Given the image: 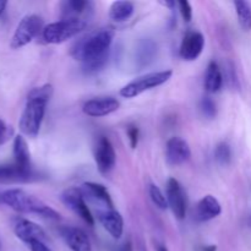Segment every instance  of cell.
I'll return each mask as SVG.
<instances>
[{"label": "cell", "instance_id": "cell-1", "mask_svg": "<svg viewBox=\"0 0 251 251\" xmlns=\"http://www.w3.org/2000/svg\"><path fill=\"white\" fill-rule=\"evenodd\" d=\"M114 28L103 27L78 39L71 49V55L83 64L86 73H96L104 66L114 38Z\"/></svg>", "mask_w": 251, "mask_h": 251}, {"label": "cell", "instance_id": "cell-2", "mask_svg": "<svg viewBox=\"0 0 251 251\" xmlns=\"http://www.w3.org/2000/svg\"><path fill=\"white\" fill-rule=\"evenodd\" d=\"M51 95H53V86L50 83L34 87L29 91L27 95L26 105L19 122V127L25 136H38L46 115L47 104Z\"/></svg>", "mask_w": 251, "mask_h": 251}, {"label": "cell", "instance_id": "cell-3", "mask_svg": "<svg viewBox=\"0 0 251 251\" xmlns=\"http://www.w3.org/2000/svg\"><path fill=\"white\" fill-rule=\"evenodd\" d=\"M1 202L16 211L17 213L37 215L50 221L60 220V213L22 189H9L1 193Z\"/></svg>", "mask_w": 251, "mask_h": 251}, {"label": "cell", "instance_id": "cell-4", "mask_svg": "<svg viewBox=\"0 0 251 251\" xmlns=\"http://www.w3.org/2000/svg\"><path fill=\"white\" fill-rule=\"evenodd\" d=\"M87 26V20L61 19L60 21L51 22L44 26L42 31V39L48 44H60L73 38Z\"/></svg>", "mask_w": 251, "mask_h": 251}, {"label": "cell", "instance_id": "cell-5", "mask_svg": "<svg viewBox=\"0 0 251 251\" xmlns=\"http://www.w3.org/2000/svg\"><path fill=\"white\" fill-rule=\"evenodd\" d=\"M172 75H173L172 70L154 71V73L145 74V75L139 76L135 80L130 81L127 85H125L120 90V96L131 100V98L137 97V96L146 92V91L164 85V83L171 80Z\"/></svg>", "mask_w": 251, "mask_h": 251}, {"label": "cell", "instance_id": "cell-6", "mask_svg": "<svg viewBox=\"0 0 251 251\" xmlns=\"http://www.w3.org/2000/svg\"><path fill=\"white\" fill-rule=\"evenodd\" d=\"M44 28L43 19L38 15H27L17 25L12 34L10 47L12 49H21L31 43Z\"/></svg>", "mask_w": 251, "mask_h": 251}, {"label": "cell", "instance_id": "cell-7", "mask_svg": "<svg viewBox=\"0 0 251 251\" xmlns=\"http://www.w3.org/2000/svg\"><path fill=\"white\" fill-rule=\"evenodd\" d=\"M93 157H95L96 166L100 173L108 174L114 168L115 162H117V153L107 136L98 137L95 144V149H93Z\"/></svg>", "mask_w": 251, "mask_h": 251}, {"label": "cell", "instance_id": "cell-8", "mask_svg": "<svg viewBox=\"0 0 251 251\" xmlns=\"http://www.w3.org/2000/svg\"><path fill=\"white\" fill-rule=\"evenodd\" d=\"M61 201L66 207L70 208L74 213L78 216L83 222L87 223L88 226L95 225V218H93L92 212L87 206L85 198L80 189L69 188L61 194Z\"/></svg>", "mask_w": 251, "mask_h": 251}, {"label": "cell", "instance_id": "cell-9", "mask_svg": "<svg viewBox=\"0 0 251 251\" xmlns=\"http://www.w3.org/2000/svg\"><path fill=\"white\" fill-rule=\"evenodd\" d=\"M42 176L34 169H25L15 163L0 164V184H26L41 180Z\"/></svg>", "mask_w": 251, "mask_h": 251}, {"label": "cell", "instance_id": "cell-10", "mask_svg": "<svg viewBox=\"0 0 251 251\" xmlns=\"http://www.w3.org/2000/svg\"><path fill=\"white\" fill-rule=\"evenodd\" d=\"M167 201L168 207L171 208L176 220H184L186 216V207H188V200H186L185 190L181 184L176 179L171 178L167 181Z\"/></svg>", "mask_w": 251, "mask_h": 251}, {"label": "cell", "instance_id": "cell-11", "mask_svg": "<svg viewBox=\"0 0 251 251\" xmlns=\"http://www.w3.org/2000/svg\"><path fill=\"white\" fill-rule=\"evenodd\" d=\"M12 230H14L15 235L25 244L31 240H44L46 242L47 239L43 228L24 217H15L12 220Z\"/></svg>", "mask_w": 251, "mask_h": 251}, {"label": "cell", "instance_id": "cell-12", "mask_svg": "<svg viewBox=\"0 0 251 251\" xmlns=\"http://www.w3.org/2000/svg\"><path fill=\"white\" fill-rule=\"evenodd\" d=\"M120 103L114 97L92 98L83 104L82 110L86 115L91 118H102L117 112Z\"/></svg>", "mask_w": 251, "mask_h": 251}, {"label": "cell", "instance_id": "cell-13", "mask_svg": "<svg viewBox=\"0 0 251 251\" xmlns=\"http://www.w3.org/2000/svg\"><path fill=\"white\" fill-rule=\"evenodd\" d=\"M191 157V150L188 142L179 136L171 137L166 145V158L171 166H180Z\"/></svg>", "mask_w": 251, "mask_h": 251}, {"label": "cell", "instance_id": "cell-14", "mask_svg": "<svg viewBox=\"0 0 251 251\" xmlns=\"http://www.w3.org/2000/svg\"><path fill=\"white\" fill-rule=\"evenodd\" d=\"M205 47V37L196 31L188 32L183 38L179 49V55L185 61H194L201 55Z\"/></svg>", "mask_w": 251, "mask_h": 251}, {"label": "cell", "instance_id": "cell-15", "mask_svg": "<svg viewBox=\"0 0 251 251\" xmlns=\"http://www.w3.org/2000/svg\"><path fill=\"white\" fill-rule=\"evenodd\" d=\"M80 190L85 200L87 199L95 205L100 206L102 207L100 210H112L113 208L112 198H110L105 186H103L102 184L87 181V183H83L81 185Z\"/></svg>", "mask_w": 251, "mask_h": 251}, {"label": "cell", "instance_id": "cell-16", "mask_svg": "<svg viewBox=\"0 0 251 251\" xmlns=\"http://www.w3.org/2000/svg\"><path fill=\"white\" fill-rule=\"evenodd\" d=\"M60 234L71 251H92L90 238L81 228L66 226L61 228Z\"/></svg>", "mask_w": 251, "mask_h": 251}, {"label": "cell", "instance_id": "cell-17", "mask_svg": "<svg viewBox=\"0 0 251 251\" xmlns=\"http://www.w3.org/2000/svg\"><path fill=\"white\" fill-rule=\"evenodd\" d=\"M98 221L105 230L112 235L114 239H119L124 232V220L122 215L114 208L112 210H98Z\"/></svg>", "mask_w": 251, "mask_h": 251}, {"label": "cell", "instance_id": "cell-18", "mask_svg": "<svg viewBox=\"0 0 251 251\" xmlns=\"http://www.w3.org/2000/svg\"><path fill=\"white\" fill-rule=\"evenodd\" d=\"M221 212H222V206L220 201L215 196L206 195L196 205L194 217L198 222H207L218 217Z\"/></svg>", "mask_w": 251, "mask_h": 251}, {"label": "cell", "instance_id": "cell-19", "mask_svg": "<svg viewBox=\"0 0 251 251\" xmlns=\"http://www.w3.org/2000/svg\"><path fill=\"white\" fill-rule=\"evenodd\" d=\"M93 4L85 0H66L61 2V14L63 19L87 20L88 14L92 12Z\"/></svg>", "mask_w": 251, "mask_h": 251}, {"label": "cell", "instance_id": "cell-20", "mask_svg": "<svg viewBox=\"0 0 251 251\" xmlns=\"http://www.w3.org/2000/svg\"><path fill=\"white\" fill-rule=\"evenodd\" d=\"M14 163L25 169H33L32 168L31 153H29L28 145L22 135H17L14 139Z\"/></svg>", "mask_w": 251, "mask_h": 251}, {"label": "cell", "instance_id": "cell-21", "mask_svg": "<svg viewBox=\"0 0 251 251\" xmlns=\"http://www.w3.org/2000/svg\"><path fill=\"white\" fill-rule=\"evenodd\" d=\"M223 74L216 61H210L205 75V90L208 93H216L222 88Z\"/></svg>", "mask_w": 251, "mask_h": 251}, {"label": "cell", "instance_id": "cell-22", "mask_svg": "<svg viewBox=\"0 0 251 251\" xmlns=\"http://www.w3.org/2000/svg\"><path fill=\"white\" fill-rule=\"evenodd\" d=\"M135 11V5L131 1H114L110 5L109 17L115 22H125L132 16Z\"/></svg>", "mask_w": 251, "mask_h": 251}, {"label": "cell", "instance_id": "cell-23", "mask_svg": "<svg viewBox=\"0 0 251 251\" xmlns=\"http://www.w3.org/2000/svg\"><path fill=\"white\" fill-rule=\"evenodd\" d=\"M235 12H237L238 21H239L240 27L243 31H251V7L247 1L238 0L234 1Z\"/></svg>", "mask_w": 251, "mask_h": 251}, {"label": "cell", "instance_id": "cell-24", "mask_svg": "<svg viewBox=\"0 0 251 251\" xmlns=\"http://www.w3.org/2000/svg\"><path fill=\"white\" fill-rule=\"evenodd\" d=\"M154 53H156V44L152 41H144L140 44V48L137 50V61L140 65H149L150 61L153 60Z\"/></svg>", "mask_w": 251, "mask_h": 251}, {"label": "cell", "instance_id": "cell-25", "mask_svg": "<svg viewBox=\"0 0 251 251\" xmlns=\"http://www.w3.org/2000/svg\"><path fill=\"white\" fill-rule=\"evenodd\" d=\"M215 159L220 166L226 167L232 161V150L227 142H220L215 149Z\"/></svg>", "mask_w": 251, "mask_h": 251}, {"label": "cell", "instance_id": "cell-26", "mask_svg": "<svg viewBox=\"0 0 251 251\" xmlns=\"http://www.w3.org/2000/svg\"><path fill=\"white\" fill-rule=\"evenodd\" d=\"M149 194L150 198H151V201L153 202V205L156 206V207H158L159 210H167V208H168L167 196L164 195L163 191H162L156 184H150Z\"/></svg>", "mask_w": 251, "mask_h": 251}, {"label": "cell", "instance_id": "cell-27", "mask_svg": "<svg viewBox=\"0 0 251 251\" xmlns=\"http://www.w3.org/2000/svg\"><path fill=\"white\" fill-rule=\"evenodd\" d=\"M200 110L202 113L203 117L207 119H213L217 115V107L216 103L213 102L212 98L210 97H203L200 102Z\"/></svg>", "mask_w": 251, "mask_h": 251}, {"label": "cell", "instance_id": "cell-28", "mask_svg": "<svg viewBox=\"0 0 251 251\" xmlns=\"http://www.w3.org/2000/svg\"><path fill=\"white\" fill-rule=\"evenodd\" d=\"M179 7V11H180L181 17L184 19L185 22H190L193 19V7H191L190 2L186 1V0H180V1L176 2Z\"/></svg>", "mask_w": 251, "mask_h": 251}, {"label": "cell", "instance_id": "cell-29", "mask_svg": "<svg viewBox=\"0 0 251 251\" xmlns=\"http://www.w3.org/2000/svg\"><path fill=\"white\" fill-rule=\"evenodd\" d=\"M126 132H127V137H129L131 149H136L137 144H139V136H140L139 127H137L136 125H129V126H127Z\"/></svg>", "mask_w": 251, "mask_h": 251}, {"label": "cell", "instance_id": "cell-30", "mask_svg": "<svg viewBox=\"0 0 251 251\" xmlns=\"http://www.w3.org/2000/svg\"><path fill=\"white\" fill-rule=\"evenodd\" d=\"M11 136L12 129L4 122V120L0 119V146L4 145L6 141H9V139Z\"/></svg>", "mask_w": 251, "mask_h": 251}, {"label": "cell", "instance_id": "cell-31", "mask_svg": "<svg viewBox=\"0 0 251 251\" xmlns=\"http://www.w3.org/2000/svg\"><path fill=\"white\" fill-rule=\"evenodd\" d=\"M26 245L31 251H51L44 240H31Z\"/></svg>", "mask_w": 251, "mask_h": 251}, {"label": "cell", "instance_id": "cell-32", "mask_svg": "<svg viewBox=\"0 0 251 251\" xmlns=\"http://www.w3.org/2000/svg\"><path fill=\"white\" fill-rule=\"evenodd\" d=\"M117 251H132V243L130 242V240L124 242L119 248H118Z\"/></svg>", "mask_w": 251, "mask_h": 251}, {"label": "cell", "instance_id": "cell-33", "mask_svg": "<svg viewBox=\"0 0 251 251\" xmlns=\"http://www.w3.org/2000/svg\"><path fill=\"white\" fill-rule=\"evenodd\" d=\"M159 2H161L163 6L169 7V9H173V7H176V1H159Z\"/></svg>", "mask_w": 251, "mask_h": 251}, {"label": "cell", "instance_id": "cell-34", "mask_svg": "<svg viewBox=\"0 0 251 251\" xmlns=\"http://www.w3.org/2000/svg\"><path fill=\"white\" fill-rule=\"evenodd\" d=\"M6 6H7V1H0V16L5 12Z\"/></svg>", "mask_w": 251, "mask_h": 251}, {"label": "cell", "instance_id": "cell-35", "mask_svg": "<svg viewBox=\"0 0 251 251\" xmlns=\"http://www.w3.org/2000/svg\"><path fill=\"white\" fill-rule=\"evenodd\" d=\"M216 250H217V248H216L215 245H210V247L203 248V251H216Z\"/></svg>", "mask_w": 251, "mask_h": 251}, {"label": "cell", "instance_id": "cell-36", "mask_svg": "<svg viewBox=\"0 0 251 251\" xmlns=\"http://www.w3.org/2000/svg\"><path fill=\"white\" fill-rule=\"evenodd\" d=\"M157 251H168V249H167L166 247H163V245H159L158 249H157Z\"/></svg>", "mask_w": 251, "mask_h": 251}, {"label": "cell", "instance_id": "cell-37", "mask_svg": "<svg viewBox=\"0 0 251 251\" xmlns=\"http://www.w3.org/2000/svg\"><path fill=\"white\" fill-rule=\"evenodd\" d=\"M0 203H2L1 202V194H0Z\"/></svg>", "mask_w": 251, "mask_h": 251}, {"label": "cell", "instance_id": "cell-38", "mask_svg": "<svg viewBox=\"0 0 251 251\" xmlns=\"http://www.w3.org/2000/svg\"><path fill=\"white\" fill-rule=\"evenodd\" d=\"M0 250H1V240H0Z\"/></svg>", "mask_w": 251, "mask_h": 251}, {"label": "cell", "instance_id": "cell-39", "mask_svg": "<svg viewBox=\"0 0 251 251\" xmlns=\"http://www.w3.org/2000/svg\"><path fill=\"white\" fill-rule=\"evenodd\" d=\"M250 223H251V215H250Z\"/></svg>", "mask_w": 251, "mask_h": 251}]
</instances>
